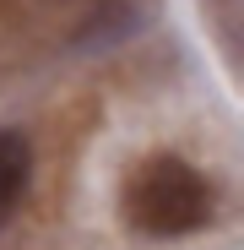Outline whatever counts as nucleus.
Wrapping results in <instances>:
<instances>
[{
  "mask_svg": "<svg viewBox=\"0 0 244 250\" xmlns=\"http://www.w3.org/2000/svg\"><path fill=\"white\" fill-rule=\"evenodd\" d=\"M33 180V147L22 131H0V229L17 218V207Z\"/></svg>",
  "mask_w": 244,
  "mask_h": 250,
  "instance_id": "nucleus-2",
  "label": "nucleus"
},
{
  "mask_svg": "<svg viewBox=\"0 0 244 250\" xmlns=\"http://www.w3.org/2000/svg\"><path fill=\"white\" fill-rule=\"evenodd\" d=\"M217 212V190L195 163L157 152L125 180V223L147 239H185L206 229Z\"/></svg>",
  "mask_w": 244,
  "mask_h": 250,
  "instance_id": "nucleus-1",
  "label": "nucleus"
}]
</instances>
